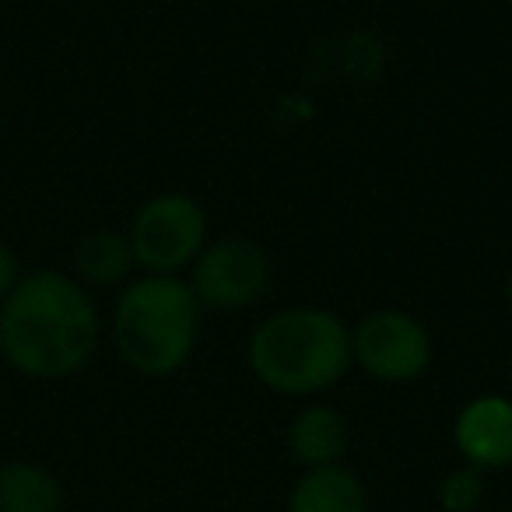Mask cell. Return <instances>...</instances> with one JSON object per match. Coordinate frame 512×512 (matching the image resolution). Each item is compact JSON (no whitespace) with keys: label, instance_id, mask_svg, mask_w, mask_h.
<instances>
[{"label":"cell","instance_id":"6da1fadb","mask_svg":"<svg viewBox=\"0 0 512 512\" xmlns=\"http://www.w3.org/2000/svg\"><path fill=\"white\" fill-rule=\"evenodd\" d=\"M102 323L88 288L74 274L25 271L0 302V358L29 379L78 376L99 351Z\"/></svg>","mask_w":512,"mask_h":512},{"label":"cell","instance_id":"7a4b0ae2","mask_svg":"<svg viewBox=\"0 0 512 512\" xmlns=\"http://www.w3.org/2000/svg\"><path fill=\"white\" fill-rule=\"evenodd\" d=\"M246 362L267 390L281 397H316L341 383L355 365L351 327L320 306L281 309L253 330Z\"/></svg>","mask_w":512,"mask_h":512},{"label":"cell","instance_id":"3957f363","mask_svg":"<svg viewBox=\"0 0 512 512\" xmlns=\"http://www.w3.org/2000/svg\"><path fill=\"white\" fill-rule=\"evenodd\" d=\"M200 330V302L190 281L172 274H144L123 285L113 306V344L123 365L162 379L193 358Z\"/></svg>","mask_w":512,"mask_h":512},{"label":"cell","instance_id":"277c9868","mask_svg":"<svg viewBox=\"0 0 512 512\" xmlns=\"http://www.w3.org/2000/svg\"><path fill=\"white\" fill-rule=\"evenodd\" d=\"M127 239L134 249V264L144 274L179 278V271L193 267L200 249L207 246V211L190 193H158L134 214Z\"/></svg>","mask_w":512,"mask_h":512},{"label":"cell","instance_id":"5b68a950","mask_svg":"<svg viewBox=\"0 0 512 512\" xmlns=\"http://www.w3.org/2000/svg\"><path fill=\"white\" fill-rule=\"evenodd\" d=\"M432 355L428 327L404 309H376L351 327V358L379 383H414L428 372Z\"/></svg>","mask_w":512,"mask_h":512},{"label":"cell","instance_id":"8992f818","mask_svg":"<svg viewBox=\"0 0 512 512\" xmlns=\"http://www.w3.org/2000/svg\"><path fill=\"white\" fill-rule=\"evenodd\" d=\"M190 271V288L200 309H214V313L256 306L271 288V256L260 242L242 235L207 242Z\"/></svg>","mask_w":512,"mask_h":512},{"label":"cell","instance_id":"52a82bcc","mask_svg":"<svg viewBox=\"0 0 512 512\" xmlns=\"http://www.w3.org/2000/svg\"><path fill=\"white\" fill-rule=\"evenodd\" d=\"M453 442L467 467L505 470L512 467V400L502 393H484L460 407Z\"/></svg>","mask_w":512,"mask_h":512},{"label":"cell","instance_id":"ba28073f","mask_svg":"<svg viewBox=\"0 0 512 512\" xmlns=\"http://www.w3.org/2000/svg\"><path fill=\"white\" fill-rule=\"evenodd\" d=\"M351 446V428L337 407L330 404H309L288 425V449L306 470L313 467H334L344 460Z\"/></svg>","mask_w":512,"mask_h":512},{"label":"cell","instance_id":"9c48e42d","mask_svg":"<svg viewBox=\"0 0 512 512\" xmlns=\"http://www.w3.org/2000/svg\"><path fill=\"white\" fill-rule=\"evenodd\" d=\"M288 512H369V495L362 477L344 463L313 467L295 481Z\"/></svg>","mask_w":512,"mask_h":512},{"label":"cell","instance_id":"30bf717a","mask_svg":"<svg viewBox=\"0 0 512 512\" xmlns=\"http://www.w3.org/2000/svg\"><path fill=\"white\" fill-rule=\"evenodd\" d=\"M134 249L123 232L95 228L81 235L74 246V278L85 288H116L127 285L134 274Z\"/></svg>","mask_w":512,"mask_h":512},{"label":"cell","instance_id":"8fae6325","mask_svg":"<svg viewBox=\"0 0 512 512\" xmlns=\"http://www.w3.org/2000/svg\"><path fill=\"white\" fill-rule=\"evenodd\" d=\"M0 512H64V484L36 460L0 463Z\"/></svg>","mask_w":512,"mask_h":512},{"label":"cell","instance_id":"7c38bea8","mask_svg":"<svg viewBox=\"0 0 512 512\" xmlns=\"http://www.w3.org/2000/svg\"><path fill=\"white\" fill-rule=\"evenodd\" d=\"M484 502V474L477 467H456L442 477L439 505L446 512H474Z\"/></svg>","mask_w":512,"mask_h":512},{"label":"cell","instance_id":"4fadbf2b","mask_svg":"<svg viewBox=\"0 0 512 512\" xmlns=\"http://www.w3.org/2000/svg\"><path fill=\"white\" fill-rule=\"evenodd\" d=\"M22 260H18V253L8 246V242H0V302L8 299L11 292H15V285L22 281Z\"/></svg>","mask_w":512,"mask_h":512},{"label":"cell","instance_id":"5bb4252c","mask_svg":"<svg viewBox=\"0 0 512 512\" xmlns=\"http://www.w3.org/2000/svg\"><path fill=\"white\" fill-rule=\"evenodd\" d=\"M505 306H509V313H512V271L505 274Z\"/></svg>","mask_w":512,"mask_h":512},{"label":"cell","instance_id":"9a60e30c","mask_svg":"<svg viewBox=\"0 0 512 512\" xmlns=\"http://www.w3.org/2000/svg\"><path fill=\"white\" fill-rule=\"evenodd\" d=\"M505 4H509V8H512V0H505Z\"/></svg>","mask_w":512,"mask_h":512},{"label":"cell","instance_id":"2e32d148","mask_svg":"<svg viewBox=\"0 0 512 512\" xmlns=\"http://www.w3.org/2000/svg\"><path fill=\"white\" fill-rule=\"evenodd\" d=\"M509 376H512V365H509Z\"/></svg>","mask_w":512,"mask_h":512}]
</instances>
